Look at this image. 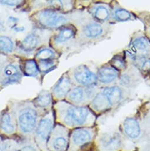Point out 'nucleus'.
Returning <instances> with one entry per match:
<instances>
[{
  "mask_svg": "<svg viewBox=\"0 0 150 151\" xmlns=\"http://www.w3.org/2000/svg\"><path fill=\"white\" fill-rule=\"evenodd\" d=\"M9 105L14 111L20 138H34L37 124L44 114L34 104L33 101L13 100Z\"/></svg>",
  "mask_w": 150,
  "mask_h": 151,
  "instance_id": "obj_1",
  "label": "nucleus"
},
{
  "mask_svg": "<svg viewBox=\"0 0 150 151\" xmlns=\"http://www.w3.org/2000/svg\"><path fill=\"white\" fill-rule=\"evenodd\" d=\"M54 109L57 121L65 126L76 127L90 123L91 114L86 107L59 101L54 105Z\"/></svg>",
  "mask_w": 150,
  "mask_h": 151,
  "instance_id": "obj_2",
  "label": "nucleus"
},
{
  "mask_svg": "<svg viewBox=\"0 0 150 151\" xmlns=\"http://www.w3.org/2000/svg\"><path fill=\"white\" fill-rule=\"evenodd\" d=\"M23 76L19 60L0 53V87L20 83Z\"/></svg>",
  "mask_w": 150,
  "mask_h": 151,
  "instance_id": "obj_3",
  "label": "nucleus"
},
{
  "mask_svg": "<svg viewBox=\"0 0 150 151\" xmlns=\"http://www.w3.org/2000/svg\"><path fill=\"white\" fill-rule=\"evenodd\" d=\"M54 113L51 110L41 117L37 124L34 139L41 151H49L47 142L54 127Z\"/></svg>",
  "mask_w": 150,
  "mask_h": 151,
  "instance_id": "obj_4",
  "label": "nucleus"
},
{
  "mask_svg": "<svg viewBox=\"0 0 150 151\" xmlns=\"http://www.w3.org/2000/svg\"><path fill=\"white\" fill-rule=\"evenodd\" d=\"M0 135L3 138L14 139L18 136L17 123L15 113L8 106L0 113Z\"/></svg>",
  "mask_w": 150,
  "mask_h": 151,
  "instance_id": "obj_5",
  "label": "nucleus"
},
{
  "mask_svg": "<svg viewBox=\"0 0 150 151\" xmlns=\"http://www.w3.org/2000/svg\"><path fill=\"white\" fill-rule=\"evenodd\" d=\"M69 133L63 126L56 124L47 142L49 151H67L69 147Z\"/></svg>",
  "mask_w": 150,
  "mask_h": 151,
  "instance_id": "obj_6",
  "label": "nucleus"
},
{
  "mask_svg": "<svg viewBox=\"0 0 150 151\" xmlns=\"http://www.w3.org/2000/svg\"><path fill=\"white\" fill-rule=\"evenodd\" d=\"M36 21L41 26L54 29L62 26L67 21V19L57 14L51 9H44L38 12L34 16Z\"/></svg>",
  "mask_w": 150,
  "mask_h": 151,
  "instance_id": "obj_7",
  "label": "nucleus"
},
{
  "mask_svg": "<svg viewBox=\"0 0 150 151\" xmlns=\"http://www.w3.org/2000/svg\"><path fill=\"white\" fill-rule=\"evenodd\" d=\"M92 139V133L89 129L78 127L71 133L68 151H76L81 147L89 143Z\"/></svg>",
  "mask_w": 150,
  "mask_h": 151,
  "instance_id": "obj_8",
  "label": "nucleus"
},
{
  "mask_svg": "<svg viewBox=\"0 0 150 151\" xmlns=\"http://www.w3.org/2000/svg\"><path fill=\"white\" fill-rule=\"evenodd\" d=\"M73 78L78 84L86 87L95 85L98 81V77L85 65L77 66L73 72Z\"/></svg>",
  "mask_w": 150,
  "mask_h": 151,
  "instance_id": "obj_9",
  "label": "nucleus"
},
{
  "mask_svg": "<svg viewBox=\"0 0 150 151\" xmlns=\"http://www.w3.org/2000/svg\"><path fill=\"white\" fill-rule=\"evenodd\" d=\"M93 95L94 92L90 88L84 89L81 87H76L70 90L67 95V98L72 103L80 104L86 100L90 99Z\"/></svg>",
  "mask_w": 150,
  "mask_h": 151,
  "instance_id": "obj_10",
  "label": "nucleus"
},
{
  "mask_svg": "<svg viewBox=\"0 0 150 151\" xmlns=\"http://www.w3.org/2000/svg\"><path fill=\"white\" fill-rule=\"evenodd\" d=\"M35 106L43 113L46 114L51 110L52 96L51 94L46 90L42 91L33 101Z\"/></svg>",
  "mask_w": 150,
  "mask_h": 151,
  "instance_id": "obj_11",
  "label": "nucleus"
},
{
  "mask_svg": "<svg viewBox=\"0 0 150 151\" xmlns=\"http://www.w3.org/2000/svg\"><path fill=\"white\" fill-rule=\"evenodd\" d=\"M70 87L71 81L67 75H64L53 87L52 95L57 99H63L71 90Z\"/></svg>",
  "mask_w": 150,
  "mask_h": 151,
  "instance_id": "obj_12",
  "label": "nucleus"
},
{
  "mask_svg": "<svg viewBox=\"0 0 150 151\" xmlns=\"http://www.w3.org/2000/svg\"><path fill=\"white\" fill-rule=\"evenodd\" d=\"M40 39L35 33L29 34L20 42L19 47L24 52L29 53L34 50L40 45Z\"/></svg>",
  "mask_w": 150,
  "mask_h": 151,
  "instance_id": "obj_13",
  "label": "nucleus"
},
{
  "mask_svg": "<svg viewBox=\"0 0 150 151\" xmlns=\"http://www.w3.org/2000/svg\"><path fill=\"white\" fill-rule=\"evenodd\" d=\"M101 146L105 150H115L118 149L121 144L120 137L117 134L107 135L101 139Z\"/></svg>",
  "mask_w": 150,
  "mask_h": 151,
  "instance_id": "obj_14",
  "label": "nucleus"
},
{
  "mask_svg": "<svg viewBox=\"0 0 150 151\" xmlns=\"http://www.w3.org/2000/svg\"><path fill=\"white\" fill-rule=\"evenodd\" d=\"M124 131L126 134L131 139L137 138L141 133L138 122L134 119H127L124 124Z\"/></svg>",
  "mask_w": 150,
  "mask_h": 151,
  "instance_id": "obj_15",
  "label": "nucleus"
},
{
  "mask_svg": "<svg viewBox=\"0 0 150 151\" xmlns=\"http://www.w3.org/2000/svg\"><path fill=\"white\" fill-rule=\"evenodd\" d=\"M118 77V72L113 68L103 67L98 73V80L102 83H109L114 81Z\"/></svg>",
  "mask_w": 150,
  "mask_h": 151,
  "instance_id": "obj_16",
  "label": "nucleus"
},
{
  "mask_svg": "<svg viewBox=\"0 0 150 151\" xmlns=\"http://www.w3.org/2000/svg\"><path fill=\"white\" fill-rule=\"evenodd\" d=\"M103 94L107 99L110 105L118 103L122 98V91L118 87L116 86L105 88Z\"/></svg>",
  "mask_w": 150,
  "mask_h": 151,
  "instance_id": "obj_17",
  "label": "nucleus"
},
{
  "mask_svg": "<svg viewBox=\"0 0 150 151\" xmlns=\"http://www.w3.org/2000/svg\"><path fill=\"white\" fill-rule=\"evenodd\" d=\"M74 35V30L70 27L63 28L53 37V41L55 45H61L69 39Z\"/></svg>",
  "mask_w": 150,
  "mask_h": 151,
  "instance_id": "obj_18",
  "label": "nucleus"
},
{
  "mask_svg": "<svg viewBox=\"0 0 150 151\" xmlns=\"http://www.w3.org/2000/svg\"><path fill=\"white\" fill-rule=\"evenodd\" d=\"M82 32L86 37L94 38L100 36L103 32V29L98 23H91L83 28Z\"/></svg>",
  "mask_w": 150,
  "mask_h": 151,
  "instance_id": "obj_19",
  "label": "nucleus"
},
{
  "mask_svg": "<svg viewBox=\"0 0 150 151\" xmlns=\"http://www.w3.org/2000/svg\"><path fill=\"white\" fill-rule=\"evenodd\" d=\"M18 147L19 151H41L34 138H19Z\"/></svg>",
  "mask_w": 150,
  "mask_h": 151,
  "instance_id": "obj_20",
  "label": "nucleus"
},
{
  "mask_svg": "<svg viewBox=\"0 0 150 151\" xmlns=\"http://www.w3.org/2000/svg\"><path fill=\"white\" fill-rule=\"evenodd\" d=\"M23 73L29 77H36L39 73V69L38 68L37 63L33 60H26L23 66L22 69Z\"/></svg>",
  "mask_w": 150,
  "mask_h": 151,
  "instance_id": "obj_21",
  "label": "nucleus"
},
{
  "mask_svg": "<svg viewBox=\"0 0 150 151\" xmlns=\"http://www.w3.org/2000/svg\"><path fill=\"white\" fill-rule=\"evenodd\" d=\"M92 107L97 111H103L108 108L110 105L107 99L103 93L98 94L94 99Z\"/></svg>",
  "mask_w": 150,
  "mask_h": 151,
  "instance_id": "obj_22",
  "label": "nucleus"
},
{
  "mask_svg": "<svg viewBox=\"0 0 150 151\" xmlns=\"http://www.w3.org/2000/svg\"><path fill=\"white\" fill-rule=\"evenodd\" d=\"M14 50V43L6 36H0V50L6 53H11Z\"/></svg>",
  "mask_w": 150,
  "mask_h": 151,
  "instance_id": "obj_23",
  "label": "nucleus"
},
{
  "mask_svg": "<svg viewBox=\"0 0 150 151\" xmlns=\"http://www.w3.org/2000/svg\"><path fill=\"white\" fill-rule=\"evenodd\" d=\"M55 58V53L50 48H43L39 50L36 55V58L37 60H53Z\"/></svg>",
  "mask_w": 150,
  "mask_h": 151,
  "instance_id": "obj_24",
  "label": "nucleus"
},
{
  "mask_svg": "<svg viewBox=\"0 0 150 151\" xmlns=\"http://www.w3.org/2000/svg\"><path fill=\"white\" fill-rule=\"evenodd\" d=\"M93 14L96 19L101 21L106 20L109 16V13L108 9L103 6H99L95 8Z\"/></svg>",
  "mask_w": 150,
  "mask_h": 151,
  "instance_id": "obj_25",
  "label": "nucleus"
},
{
  "mask_svg": "<svg viewBox=\"0 0 150 151\" xmlns=\"http://www.w3.org/2000/svg\"><path fill=\"white\" fill-rule=\"evenodd\" d=\"M37 65L39 71L45 73L53 69L56 65L53 60H38Z\"/></svg>",
  "mask_w": 150,
  "mask_h": 151,
  "instance_id": "obj_26",
  "label": "nucleus"
},
{
  "mask_svg": "<svg viewBox=\"0 0 150 151\" xmlns=\"http://www.w3.org/2000/svg\"><path fill=\"white\" fill-rule=\"evenodd\" d=\"M132 46L137 50H145L149 46V42L146 38L143 37H139L136 38L133 42Z\"/></svg>",
  "mask_w": 150,
  "mask_h": 151,
  "instance_id": "obj_27",
  "label": "nucleus"
},
{
  "mask_svg": "<svg viewBox=\"0 0 150 151\" xmlns=\"http://www.w3.org/2000/svg\"><path fill=\"white\" fill-rule=\"evenodd\" d=\"M115 17L116 20L124 22L128 20L130 18L131 15L128 12L124 9H118L115 12Z\"/></svg>",
  "mask_w": 150,
  "mask_h": 151,
  "instance_id": "obj_28",
  "label": "nucleus"
},
{
  "mask_svg": "<svg viewBox=\"0 0 150 151\" xmlns=\"http://www.w3.org/2000/svg\"><path fill=\"white\" fill-rule=\"evenodd\" d=\"M19 137L11 139V142L6 151H19L18 147V139Z\"/></svg>",
  "mask_w": 150,
  "mask_h": 151,
  "instance_id": "obj_29",
  "label": "nucleus"
},
{
  "mask_svg": "<svg viewBox=\"0 0 150 151\" xmlns=\"http://www.w3.org/2000/svg\"><path fill=\"white\" fill-rule=\"evenodd\" d=\"M11 139L0 138V151H6L9 146Z\"/></svg>",
  "mask_w": 150,
  "mask_h": 151,
  "instance_id": "obj_30",
  "label": "nucleus"
},
{
  "mask_svg": "<svg viewBox=\"0 0 150 151\" xmlns=\"http://www.w3.org/2000/svg\"><path fill=\"white\" fill-rule=\"evenodd\" d=\"M112 64L117 69H122L124 67V61L120 58L114 59L112 60Z\"/></svg>",
  "mask_w": 150,
  "mask_h": 151,
  "instance_id": "obj_31",
  "label": "nucleus"
},
{
  "mask_svg": "<svg viewBox=\"0 0 150 151\" xmlns=\"http://www.w3.org/2000/svg\"><path fill=\"white\" fill-rule=\"evenodd\" d=\"M20 1H0V3H2V4L10 6H15L20 3Z\"/></svg>",
  "mask_w": 150,
  "mask_h": 151,
  "instance_id": "obj_32",
  "label": "nucleus"
},
{
  "mask_svg": "<svg viewBox=\"0 0 150 151\" xmlns=\"http://www.w3.org/2000/svg\"><path fill=\"white\" fill-rule=\"evenodd\" d=\"M142 69L145 71L150 70V59L146 60L143 62L142 65Z\"/></svg>",
  "mask_w": 150,
  "mask_h": 151,
  "instance_id": "obj_33",
  "label": "nucleus"
}]
</instances>
